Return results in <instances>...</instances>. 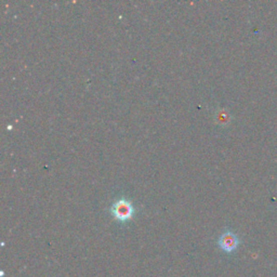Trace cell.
I'll list each match as a JSON object with an SVG mask.
<instances>
[{
  "mask_svg": "<svg viewBox=\"0 0 277 277\" xmlns=\"http://www.w3.org/2000/svg\"><path fill=\"white\" fill-rule=\"evenodd\" d=\"M111 212L117 221L127 222L131 220L132 217L134 216L135 210L133 205L130 202L127 201L125 198H121L114 203L111 208Z\"/></svg>",
  "mask_w": 277,
  "mask_h": 277,
  "instance_id": "1",
  "label": "cell"
},
{
  "mask_svg": "<svg viewBox=\"0 0 277 277\" xmlns=\"http://www.w3.org/2000/svg\"><path fill=\"white\" fill-rule=\"evenodd\" d=\"M218 244L225 253L232 254L237 249L238 245H240V240H238V237L234 233H232V232H225V233H223L220 236V238H219Z\"/></svg>",
  "mask_w": 277,
  "mask_h": 277,
  "instance_id": "2",
  "label": "cell"
}]
</instances>
